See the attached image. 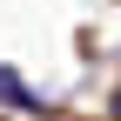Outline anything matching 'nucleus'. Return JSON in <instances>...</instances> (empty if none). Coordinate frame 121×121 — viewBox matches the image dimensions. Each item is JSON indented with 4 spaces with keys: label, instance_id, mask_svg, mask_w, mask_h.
<instances>
[{
    "label": "nucleus",
    "instance_id": "1",
    "mask_svg": "<svg viewBox=\"0 0 121 121\" xmlns=\"http://www.w3.org/2000/svg\"><path fill=\"white\" fill-rule=\"evenodd\" d=\"M114 121H121V94H114Z\"/></svg>",
    "mask_w": 121,
    "mask_h": 121
}]
</instances>
